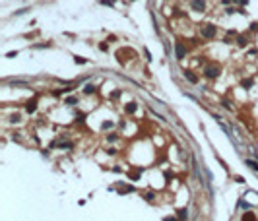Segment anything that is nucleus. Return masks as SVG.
<instances>
[{"mask_svg":"<svg viewBox=\"0 0 258 221\" xmlns=\"http://www.w3.org/2000/svg\"><path fill=\"white\" fill-rule=\"evenodd\" d=\"M215 33H218V29H215V25H212V23H206V25L200 27V35H202L204 39H214Z\"/></svg>","mask_w":258,"mask_h":221,"instance_id":"1","label":"nucleus"},{"mask_svg":"<svg viewBox=\"0 0 258 221\" xmlns=\"http://www.w3.org/2000/svg\"><path fill=\"white\" fill-rule=\"evenodd\" d=\"M219 72H221V68L215 66V64H210V66L204 68V76H206L208 80H215V78L219 76Z\"/></svg>","mask_w":258,"mask_h":221,"instance_id":"2","label":"nucleus"},{"mask_svg":"<svg viewBox=\"0 0 258 221\" xmlns=\"http://www.w3.org/2000/svg\"><path fill=\"white\" fill-rule=\"evenodd\" d=\"M175 56H177V60H182L186 56V45L181 43V41L175 43Z\"/></svg>","mask_w":258,"mask_h":221,"instance_id":"3","label":"nucleus"},{"mask_svg":"<svg viewBox=\"0 0 258 221\" xmlns=\"http://www.w3.org/2000/svg\"><path fill=\"white\" fill-rule=\"evenodd\" d=\"M190 8L194 12H206V0H190Z\"/></svg>","mask_w":258,"mask_h":221,"instance_id":"4","label":"nucleus"},{"mask_svg":"<svg viewBox=\"0 0 258 221\" xmlns=\"http://www.w3.org/2000/svg\"><path fill=\"white\" fill-rule=\"evenodd\" d=\"M184 78H186L190 84H198V76H196L192 70H184Z\"/></svg>","mask_w":258,"mask_h":221,"instance_id":"5","label":"nucleus"},{"mask_svg":"<svg viewBox=\"0 0 258 221\" xmlns=\"http://www.w3.org/2000/svg\"><path fill=\"white\" fill-rule=\"evenodd\" d=\"M25 110H27V113H35V110H37V101L35 99H31V101H27V105H25Z\"/></svg>","mask_w":258,"mask_h":221,"instance_id":"6","label":"nucleus"},{"mask_svg":"<svg viewBox=\"0 0 258 221\" xmlns=\"http://www.w3.org/2000/svg\"><path fill=\"white\" fill-rule=\"evenodd\" d=\"M136 109H138V103H134V101H132V103H128L124 107V113L126 114H132V113H136Z\"/></svg>","mask_w":258,"mask_h":221,"instance_id":"7","label":"nucleus"},{"mask_svg":"<svg viewBox=\"0 0 258 221\" xmlns=\"http://www.w3.org/2000/svg\"><path fill=\"white\" fill-rule=\"evenodd\" d=\"M241 85H243L245 89H251L252 85H254V80H251V78H248V80H243V81H241Z\"/></svg>","mask_w":258,"mask_h":221,"instance_id":"8","label":"nucleus"},{"mask_svg":"<svg viewBox=\"0 0 258 221\" xmlns=\"http://www.w3.org/2000/svg\"><path fill=\"white\" fill-rule=\"evenodd\" d=\"M237 45H239V47H247V45H248V39H247L245 35H241L239 39H237Z\"/></svg>","mask_w":258,"mask_h":221,"instance_id":"9","label":"nucleus"},{"mask_svg":"<svg viewBox=\"0 0 258 221\" xmlns=\"http://www.w3.org/2000/svg\"><path fill=\"white\" fill-rule=\"evenodd\" d=\"M93 91H95V87H93V84H87V85L84 87V93H85V95H89V93H93Z\"/></svg>","mask_w":258,"mask_h":221,"instance_id":"10","label":"nucleus"},{"mask_svg":"<svg viewBox=\"0 0 258 221\" xmlns=\"http://www.w3.org/2000/svg\"><path fill=\"white\" fill-rule=\"evenodd\" d=\"M177 217H179V219L188 217V211H186V210H179V211H177Z\"/></svg>","mask_w":258,"mask_h":221,"instance_id":"11","label":"nucleus"},{"mask_svg":"<svg viewBox=\"0 0 258 221\" xmlns=\"http://www.w3.org/2000/svg\"><path fill=\"white\" fill-rule=\"evenodd\" d=\"M247 165L251 167L252 171H258V163H256V161H251V159H247Z\"/></svg>","mask_w":258,"mask_h":221,"instance_id":"12","label":"nucleus"},{"mask_svg":"<svg viewBox=\"0 0 258 221\" xmlns=\"http://www.w3.org/2000/svg\"><path fill=\"white\" fill-rule=\"evenodd\" d=\"M221 105H223V107L227 109V110H231V109H233V105H231V101H229V99H223V101H221Z\"/></svg>","mask_w":258,"mask_h":221,"instance_id":"13","label":"nucleus"},{"mask_svg":"<svg viewBox=\"0 0 258 221\" xmlns=\"http://www.w3.org/2000/svg\"><path fill=\"white\" fill-rule=\"evenodd\" d=\"M76 120H78V122H84V120H85V114H84V113H78V114H76Z\"/></svg>","mask_w":258,"mask_h":221,"instance_id":"14","label":"nucleus"},{"mask_svg":"<svg viewBox=\"0 0 258 221\" xmlns=\"http://www.w3.org/2000/svg\"><path fill=\"white\" fill-rule=\"evenodd\" d=\"M76 103H78L76 97H68V99H66V105H76Z\"/></svg>","mask_w":258,"mask_h":221,"instance_id":"15","label":"nucleus"},{"mask_svg":"<svg viewBox=\"0 0 258 221\" xmlns=\"http://www.w3.org/2000/svg\"><path fill=\"white\" fill-rule=\"evenodd\" d=\"M111 126H113V122H111V120H105L101 128H103V130H107V128H111Z\"/></svg>","mask_w":258,"mask_h":221,"instance_id":"16","label":"nucleus"},{"mask_svg":"<svg viewBox=\"0 0 258 221\" xmlns=\"http://www.w3.org/2000/svg\"><path fill=\"white\" fill-rule=\"evenodd\" d=\"M101 4H103V6H113V0H101Z\"/></svg>","mask_w":258,"mask_h":221,"instance_id":"17","label":"nucleus"},{"mask_svg":"<svg viewBox=\"0 0 258 221\" xmlns=\"http://www.w3.org/2000/svg\"><path fill=\"white\" fill-rule=\"evenodd\" d=\"M74 60H76L78 64H85V58H82V56H76V58H74Z\"/></svg>","mask_w":258,"mask_h":221,"instance_id":"18","label":"nucleus"},{"mask_svg":"<svg viewBox=\"0 0 258 221\" xmlns=\"http://www.w3.org/2000/svg\"><path fill=\"white\" fill-rule=\"evenodd\" d=\"M251 31H258V23H256V22L251 23Z\"/></svg>","mask_w":258,"mask_h":221,"instance_id":"19","label":"nucleus"},{"mask_svg":"<svg viewBox=\"0 0 258 221\" xmlns=\"http://www.w3.org/2000/svg\"><path fill=\"white\" fill-rule=\"evenodd\" d=\"M146 200H147V202H151V200H153V194H151V192H147V194H146Z\"/></svg>","mask_w":258,"mask_h":221,"instance_id":"20","label":"nucleus"},{"mask_svg":"<svg viewBox=\"0 0 258 221\" xmlns=\"http://www.w3.org/2000/svg\"><path fill=\"white\" fill-rule=\"evenodd\" d=\"M107 140H109V142H114V140H117V134H111V136H107Z\"/></svg>","mask_w":258,"mask_h":221,"instance_id":"21","label":"nucleus"},{"mask_svg":"<svg viewBox=\"0 0 258 221\" xmlns=\"http://www.w3.org/2000/svg\"><path fill=\"white\" fill-rule=\"evenodd\" d=\"M12 122H19V114H14V116H12Z\"/></svg>","mask_w":258,"mask_h":221,"instance_id":"22","label":"nucleus"}]
</instances>
